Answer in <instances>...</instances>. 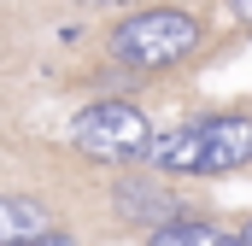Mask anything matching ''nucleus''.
I'll use <instances>...</instances> for the list:
<instances>
[{
    "mask_svg": "<svg viewBox=\"0 0 252 246\" xmlns=\"http://www.w3.org/2000/svg\"><path fill=\"white\" fill-rule=\"evenodd\" d=\"M199 41H205V24L193 12H182V6H141V12L118 18L112 59L129 64V70H170L188 53H199Z\"/></svg>",
    "mask_w": 252,
    "mask_h": 246,
    "instance_id": "nucleus-1",
    "label": "nucleus"
},
{
    "mask_svg": "<svg viewBox=\"0 0 252 246\" xmlns=\"http://www.w3.org/2000/svg\"><path fill=\"white\" fill-rule=\"evenodd\" d=\"M147 141H153V123L141 106L129 100H94L70 118V147L100 158V164H129V158H147Z\"/></svg>",
    "mask_w": 252,
    "mask_h": 246,
    "instance_id": "nucleus-2",
    "label": "nucleus"
},
{
    "mask_svg": "<svg viewBox=\"0 0 252 246\" xmlns=\"http://www.w3.org/2000/svg\"><path fill=\"white\" fill-rule=\"evenodd\" d=\"M252 164V112L199 118V176H229Z\"/></svg>",
    "mask_w": 252,
    "mask_h": 246,
    "instance_id": "nucleus-3",
    "label": "nucleus"
},
{
    "mask_svg": "<svg viewBox=\"0 0 252 246\" xmlns=\"http://www.w3.org/2000/svg\"><path fill=\"white\" fill-rule=\"evenodd\" d=\"M182 205H176V193H164V187L153 182H118V217L135 223V229H158L164 217H176Z\"/></svg>",
    "mask_w": 252,
    "mask_h": 246,
    "instance_id": "nucleus-4",
    "label": "nucleus"
},
{
    "mask_svg": "<svg viewBox=\"0 0 252 246\" xmlns=\"http://www.w3.org/2000/svg\"><path fill=\"white\" fill-rule=\"evenodd\" d=\"M53 229L47 205L41 199H24V193H0V246H30Z\"/></svg>",
    "mask_w": 252,
    "mask_h": 246,
    "instance_id": "nucleus-5",
    "label": "nucleus"
},
{
    "mask_svg": "<svg viewBox=\"0 0 252 246\" xmlns=\"http://www.w3.org/2000/svg\"><path fill=\"white\" fill-rule=\"evenodd\" d=\"M147 158L164 170V176H199V123H182V129H164L147 141Z\"/></svg>",
    "mask_w": 252,
    "mask_h": 246,
    "instance_id": "nucleus-6",
    "label": "nucleus"
},
{
    "mask_svg": "<svg viewBox=\"0 0 252 246\" xmlns=\"http://www.w3.org/2000/svg\"><path fill=\"white\" fill-rule=\"evenodd\" d=\"M223 241V229L217 223H205V217H164L158 229H147V246H217Z\"/></svg>",
    "mask_w": 252,
    "mask_h": 246,
    "instance_id": "nucleus-7",
    "label": "nucleus"
},
{
    "mask_svg": "<svg viewBox=\"0 0 252 246\" xmlns=\"http://www.w3.org/2000/svg\"><path fill=\"white\" fill-rule=\"evenodd\" d=\"M30 246H76V241H70V235H59V229H47L41 241H30Z\"/></svg>",
    "mask_w": 252,
    "mask_h": 246,
    "instance_id": "nucleus-8",
    "label": "nucleus"
},
{
    "mask_svg": "<svg viewBox=\"0 0 252 246\" xmlns=\"http://www.w3.org/2000/svg\"><path fill=\"white\" fill-rule=\"evenodd\" d=\"M229 12H235V18H241V24L252 30V0H229Z\"/></svg>",
    "mask_w": 252,
    "mask_h": 246,
    "instance_id": "nucleus-9",
    "label": "nucleus"
},
{
    "mask_svg": "<svg viewBox=\"0 0 252 246\" xmlns=\"http://www.w3.org/2000/svg\"><path fill=\"white\" fill-rule=\"evenodd\" d=\"M235 241H241V246H252V223H247V229H235Z\"/></svg>",
    "mask_w": 252,
    "mask_h": 246,
    "instance_id": "nucleus-10",
    "label": "nucleus"
},
{
    "mask_svg": "<svg viewBox=\"0 0 252 246\" xmlns=\"http://www.w3.org/2000/svg\"><path fill=\"white\" fill-rule=\"evenodd\" d=\"M217 246H241V241H235V235H229V229H223V241H217Z\"/></svg>",
    "mask_w": 252,
    "mask_h": 246,
    "instance_id": "nucleus-11",
    "label": "nucleus"
},
{
    "mask_svg": "<svg viewBox=\"0 0 252 246\" xmlns=\"http://www.w3.org/2000/svg\"><path fill=\"white\" fill-rule=\"evenodd\" d=\"M88 6H118V0H88Z\"/></svg>",
    "mask_w": 252,
    "mask_h": 246,
    "instance_id": "nucleus-12",
    "label": "nucleus"
}]
</instances>
